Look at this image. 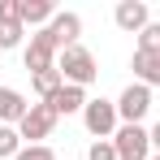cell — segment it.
I'll use <instances>...</instances> for the list:
<instances>
[{
  "label": "cell",
  "mask_w": 160,
  "mask_h": 160,
  "mask_svg": "<svg viewBox=\"0 0 160 160\" xmlns=\"http://www.w3.org/2000/svg\"><path fill=\"white\" fill-rule=\"evenodd\" d=\"M56 69H61V78L69 82V87H91V82L100 78V69H95V56L87 52L82 43L65 48V52H61V61H56Z\"/></svg>",
  "instance_id": "6da1fadb"
},
{
  "label": "cell",
  "mask_w": 160,
  "mask_h": 160,
  "mask_svg": "<svg viewBox=\"0 0 160 160\" xmlns=\"http://www.w3.org/2000/svg\"><path fill=\"white\" fill-rule=\"evenodd\" d=\"M56 39H52V30L43 26V30H35L30 35V43H26V52H22V61H26V69L30 74H43V69H56Z\"/></svg>",
  "instance_id": "7a4b0ae2"
},
{
  "label": "cell",
  "mask_w": 160,
  "mask_h": 160,
  "mask_svg": "<svg viewBox=\"0 0 160 160\" xmlns=\"http://www.w3.org/2000/svg\"><path fill=\"white\" fill-rule=\"evenodd\" d=\"M112 147H117V160H152V130L121 126L112 134Z\"/></svg>",
  "instance_id": "3957f363"
},
{
  "label": "cell",
  "mask_w": 160,
  "mask_h": 160,
  "mask_svg": "<svg viewBox=\"0 0 160 160\" xmlns=\"http://www.w3.org/2000/svg\"><path fill=\"white\" fill-rule=\"evenodd\" d=\"M82 121H87V130L95 134V138H112V134L121 130V117H117V104L112 100H91V104L82 108Z\"/></svg>",
  "instance_id": "277c9868"
},
{
  "label": "cell",
  "mask_w": 160,
  "mask_h": 160,
  "mask_svg": "<svg viewBox=\"0 0 160 160\" xmlns=\"http://www.w3.org/2000/svg\"><path fill=\"white\" fill-rule=\"evenodd\" d=\"M147 108H152V87L130 82V87L121 91V100H117V117H121V126H138V121L147 117Z\"/></svg>",
  "instance_id": "5b68a950"
},
{
  "label": "cell",
  "mask_w": 160,
  "mask_h": 160,
  "mask_svg": "<svg viewBox=\"0 0 160 160\" xmlns=\"http://www.w3.org/2000/svg\"><path fill=\"white\" fill-rule=\"evenodd\" d=\"M52 130H56V112H52L48 104H30L26 117L18 121V134H22V138H30V143H43Z\"/></svg>",
  "instance_id": "8992f818"
},
{
  "label": "cell",
  "mask_w": 160,
  "mask_h": 160,
  "mask_svg": "<svg viewBox=\"0 0 160 160\" xmlns=\"http://www.w3.org/2000/svg\"><path fill=\"white\" fill-rule=\"evenodd\" d=\"M112 18H117V26L130 30V35H138V30L152 26V13H147V4H143V0H121Z\"/></svg>",
  "instance_id": "52a82bcc"
},
{
  "label": "cell",
  "mask_w": 160,
  "mask_h": 160,
  "mask_svg": "<svg viewBox=\"0 0 160 160\" xmlns=\"http://www.w3.org/2000/svg\"><path fill=\"white\" fill-rule=\"evenodd\" d=\"M43 104L52 108L56 117H69V112H82V108L91 104V100H87V87H69V82H65V87L56 91L52 100H43Z\"/></svg>",
  "instance_id": "ba28073f"
},
{
  "label": "cell",
  "mask_w": 160,
  "mask_h": 160,
  "mask_svg": "<svg viewBox=\"0 0 160 160\" xmlns=\"http://www.w3.org/2000/svg\"><path fill=\"white\" fill-rule=\"evenodd\" d=\"M48 30H52L56 48L65 52V48H74V43H78V35H82V18H78V13H56L52 22H48Z\"/></svg>",
  "instance_id": "9c48e42d"
},
{
  "label": "cell",
  "mask_w": 160,
  "mask_h": 160,
  "mask_svg": "<svg viewBox=\"0 0 160 160\" xmlns=\"http://www.w3.org/2000/svg\"><path fill=\"white\" fill-rule=\"evenodd\" d=\"M26 95L22 91H13V87H0V126H18L22 117H26Z\"/></svg>",
  "instance_id": "30bf717a"
},
{
  "label": "cell",
  "mask_w": 160,
  "mask_h": 160,
  "mask_svg": "<svg viewBox=\"0 0 160 160\" xmlns=\"http://www.w3.org/2000/svg\"><path fill=\"white\" fill-rule=\"evenodd\" d=\"M56 9L52 0H18V22L22 26H43V22H52Z\"/></svg>",
  "instance_id": "8fae6325"
},
{
  "label": "cell",
  "mask_w": 160,
  "mask_h": 160,
  "mask_svg": "<svg viewBox=\"0 0 160 160\" xmlns=\"http://www.w3.org/2000/svg\"><path fill=\"white\" fill-rule=\"evenodd\" d=\"M130 69H134V82H143V87H160V56H152V52H138V48H134Z\"/></svg>",
  "instance_id": "7c38bea8"
},
{
  "label": "cell",
  "mask_w": 160,
  "mask_h": 160,
  "mask_svg": "<svg viewBox=\"0 0 160 160\" xmlns=\"http://www.w3.org/2000/svg\"><path fill=\"white\" fill-rule=\"evenodd\" d=\"M30 87H35L39 104H43V100H52L56 91L65 87V78H61V69H43V74H30Z\"/></svg>",
  "instance_id": "4fadbf2b"
},
{
  "label": "cell",
  "mask_w": 160,
  "mask_h": 160,
  "mask_svg": "<svg viewBox=\"0 0 160 160\" xmlns=\"http://www.w3.org/2000/svg\"><path fill=\"white\" fill-rule=\"evenodd\" d=\"M22 22H18V18H0V52H9V48H18V43H22Z\"/></svg>",
  "instance_id": "5bb4252c"
},
{
  "label": "cell",
  "mask_w": 160,
  "mask_h": 160,
  "mask_svg": "<svg viewBox=\"0 0 160 160\" xmlns=\"http://www.w3.org/2000/svg\"><path fill=\"white\" fill-rule=\"evenodd\" d=\"M18 152H22L18 126H0V160H18Z\"/></svg>",
  "instance_id": "9a60e30c"
},
{
  "label": "cell",
  "mask_w": 160,
  "mask_h": 160,
  "mask_svg": "<svg viewBox=\"0 0 160 160\" xmlns=\"http://www.w3.org/2000/svg\"><path fill=\"white\" fill-rule=\"evenodd\" d=\"M138 52H152V56H160V26L152 22L147 30H138Z\"/></svg>",
  "instance_id": "2e32d148"
},
{
  "label": "cell",
  "mask_w": 160,
  "mask_h": 160,
  "mask_svg": "<svg viewBox=\"0 0 160 160\" xmlns=\"http://www.w3.org/2000/svg\"><path fill=\"white\" fill-rule=\"evenodd\" d=\"M87 160H117V147H112V138H95V143L87 147Z\"/></svg>",
  "instance_id": "e0dca14e"
},
{
  "label": "cell",
  "mask_w": 160,
  "mask_h": 160,
  "mask_svg": "<svg viewBox=\"0 0 160 160\" xmlns=\"http://www.w3.org/2000/svg\"><path fill=\"white\" fill-rule=\"evenodd\" d=\"M18 160H56V152L48 147V143H30V147L18 152Z\"/></svg>",
  "instance_id": "ac0fdd59"
},
{
  "label": "cell",
  "mask_w": 160,
  "mask_h": 160,
  "mask_svg": "<svg viewBox=\"0 0 160 160\" xmlns=\"http://www.w3.org/2000/svg\"><path fill=\"white\" fill-rule=\"evenodd\" d=\"M0 18H18V0H0Z\"/></svg>",
  "instance_id": "d6986e66"
},
{
  "label": "cell",
  "mask_w": 160,
  "mask_h": 160,
  "mask_svg": "<svg viewBox=\"0 0 160 160\" xmlns=\"http://www.w3.org/2000/svg\"><path fill=\"white\" fill-rule=\"evenodd\" d=\"M152 147H156V156H160V121L152 126Z\"/></svg>",
  "instance_id": "ffe728a7"
},
{
  "label": "cell",
  "mask_w": 160,
  "mask_h": 160,
  "mask_svg": "<svg viewBox=\"0 0 160 160\" xmlns=\"http://www.w3.org/2000/svg\"><path fill=\"white\" fill-rule=\"evenodd\" d=\"M152 160H160V156H152Z\"/></svg>",
  "instance_id": "44dd1931"
}]
</instances>
